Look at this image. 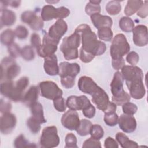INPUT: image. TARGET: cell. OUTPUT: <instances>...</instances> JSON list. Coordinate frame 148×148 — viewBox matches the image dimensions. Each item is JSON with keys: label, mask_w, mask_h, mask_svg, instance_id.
<instances>
[{"label": "cell", "mask_w": 148, "mask_h": 148, "mask_svg": "<svg viewBox=\"0 0 148 148\" xmlns=\"http://www.w3.org/2000/svg\"><path fill=\"white\" fill-rule=\"evenodd\" d=\"M12 109V104L8 102L5 101L2 98L1 99L0 102V111L2 113L10 112Z\"/></svg>", "instance_id": "obj_52"}, {"label": "cell", "mask_w": 148, "mask_h": 148, "mask_svg": "<svg viewBox=\"0 0 148 148\" xmlns=\"http://www.w3.org/2000/svg\"><path fill=\"white\" fill-rule=\"evenodd\" d=\"M82 112H83V114H84V116L85 117L91 119V118H92L95 116V108L92 104H91L88 107L83 109Z\"/></svg>", "instance_id": "obj_51"}, {"label": "cell", "mask_w": 148, "mask_h": 148, "mask_svg": "<svg viewBox=\"0 0 148 148\" xmlns=\"http://www.w3.org/2000/svg\"><path fill=\"white\" fill-rule=\"evenodd\" d=\"M81 36L77 32H74L69 36L63 39L60 46V50L67 60L76 59L79 57L78 50L80 43Z\"/></svg>", "instance_id": "obj_3"}, {"label": "cell", "mask_w": 148, "mask_h": 148, "mask_svg": "<svg viewBox=\"0 0 148 148\" xmlns=\"http://www.w3.org/2000/svg\"><path fill=\"white\" fill-rule=\"evenodd\" d=\"M80 71V66L77 63L62 62L59 65L58 75L61 78L65 77H76Z\"/></svg>", "instance_id": "obj_16"}, {"label": "cell", "mask_w": 148, "mask_h": 148, "mask_svg": "<svg viewBox=\"0 0 148 148\" xmlns=\"http://www.w3.org/2000/svg\"><path fill=\"white\" fill-rule=\"evenodd\" d=\"M20 72V67L17 64L13 58L5 57L1 63V79L12 80L17 77Z\"/></svg>", "instance_id": "obj_5"}, {"label": "cell", "mask_w": 148, "mask_h": 148, "mask_svg": "<svg viewBox=\"0 0 148 148\" xmlns=\"http://www.w3.org/2000/svg\"><path fill=\"white\" fill-rule=\"evenodd\" d=\"M43 21L38 16H36L35 18L32 21V22L29 25L31 29L35 31H39L43 27Z\"/></svg>", "instance_id": "obj_44"}, {"label": "cell", "mask_w": 148, "mask_h": 148, "mask_svg": "<svg viewBox=\"0 0 148 148\" xmlns=\"http://www.w3.org/2000/svg\"><path fill=\"white\" fill-rule=\"evenodd\" d=\"M118 123L120 128L126 133H131L136 128V120L132 115L121 114L118 119Z\"/></svg>", "instance_id": "obj_17"}, {"label": "cell", "mask_w": 148, "mask_h": 148, "mask_svg": "<svg viewBox=\"0 0 148 148\" xmlns=\"http://www.w3.org/2000/svg\"><path fill=\"white\" fill-rule=\"evenodd\" d=\"M121 75L123 79L125 80V83L143 80V79L142 69L136 66L124 65L121 68Z\"/></svg>", "instance_id": "obj_10"}, {"label": "cell", "mask_w": 148, "mask_h": 148, "mask_svg": "<svg viewBox=\"0 0 148 148\" xmlns=\"http://www.w3.org/2000/svg\"><path fill=\"white\" fill-rule=\"evenodd\" d=\"M82 147H101V145L99 140L91 137L84 142Z\"/></svg>", "instance_id": "obj_46"}, {"label": "cell", "mask_w": 148, "mask_h": 148, "mask_svg": "<svg viewBox=\"0 0 148 148\" xmlns=\"http://www.w3.org/2000/svg\"><path fill=\"white\" fill-rule=\"evenodd\" d=\"M118 119L119 117L115 112L105 113L104 121L108 126L113 127L116 125L118 123Z\"/></svg>", "instance_id": "obj_33"}, {"label": "cell", "mask_w": 148, "mask_h": 148, "mask_svg": "<svg viewBox=\"0 0 148 148\" xmlns=\"http://www.w3.org/2000/svg\"><path fill=\"white\" fill-rule=\"evenodd\" d=\"M36 16L35 13L32 11H25L21 14V20L24 23L29 25Z\"/></svg>", "instance_id": "obj_42"}, {"label": "cell", "mask_w": 148, "mask_h": 148, "mask_svg": "<svg viewBox=\"0 0 148 148\" xmlns=\"http://www.w3.org/2000/svg\"><path fill=\"white\" fill-rule=\"evenodd\" d=\"M133 42L138 46H146L148 43L147 27L144 25H138L134 28Z\"/></svg>", "instance_id": "obj_15"}, {"label": "cell", "mask_w": 148, "mask_h": 148, "mask_svg": "<svg viewBox=\"0 0 148 148\" xmlns=\"http://www.w3.org/2000/svg\"><path fill=\"white\" fill-rule=\"evenodd\" d=\"M53 104L55 109L58 112H64L66 110V103L64 99L62 97H58L53 100Z\"/></svg>", "instance_id": "obj_40"}, {"label": "cell", "mask_w": 148, "mask_h": 148, "mask_svg": "<svg viewBox=\"0 0 148 148\" xmlns=\"http://www.w3.org/2000/svg\"><path fill=\"white\" fill-rule=\"evenodd\" d=\"M116 139L123 148H135L138 147V143L136 142L130 140L129 138L122 132H118L116 135Z\"/></svg>", "instance_id": "obj_26"}, {"label": "cell", "mask_w": 148, "mask_h": 148, "mask_svg": "<svg viewBox=\"0 0 148 148\" xmlns=\"http://www.w3.org/2000/svg\"><path fill=\"white\" fill-rule=\"evenodd\" d=\"M29 84V79L27 77H22L17 81L15 84L16 87L21 92H24L25 88L27 87Z\"/></svg>", "instance_id": "obj_47"}, {"label": "cell", "mask_w": 148, "mask_h": 148, "mask_svg": "<svg viewBox=\"0 0 148 148\" xmlns=\"http://www.w3.org/2000/svg\"><path fill=\"white\" fill-rule=\"evenodd\" d=\"M8 50L9 54L12 58H17L21 55V50L20 47L14 43L8 46Z\"/></svg>", "instance_id": "obj_41"}, {"label": "cell", "mask_w": 148, "mask_h": 148, "mask_svg": "<svg viewBox=\"0 0 148 148\" xmlns=\"http://www.w3.org/2000/svg\"><path fill=\"white\" fill-rule=\"evenodd\" d=\"M91 20L97 29L105 27L111 28L113 23V21L110 17L101 15L99 13L91 16Z\"/></svg>", "instance_id": "obj_20"}, {"label": "cell", "mask_w": 148, "mask_h": 148, "mask_svg": "<svg viewBox=\"0 0 148 148\" xmlns=\"http://www.w3.org/2000/svg\"><path fill=\"white\" fill-rule=\"evenodd\" d=\"M27 124L31 132L33 134L38 133L40 130V124L32 117H29L27 120Z\"/></svg>", "instance_id": "obj_36"}, {"label": "cell", "mask_w": 148, "mask_h": 148, "mask_svg": "<svg viewBox=\"0 0 148 148\" xmlns=\"http://www.w3.org/2000/svg\"><path fill=\"white\" fill-rule=\"evenodd\" d=\"M59 42L51 38L48 34H45L43 38V42L40 49L37 52L41 57H46L54 54L57 51Z\"/></svg>", "instance_id": "obj_9"}, {"label": "cell", "mask_w": 148, "mask_h": 148, "mask_svg": "<svg viewBox=\"0 0 148 148\" xmlns=\"http://www.w3.org/2000/svg\"><path fill=\"white\" fill-rule=\"evenodd\" d=\"M61 121L62 125L71 131H76L80 121L77 112L71 109L68 110L62 115Z\"/></svg>", "instance_id": "obj_11"}, {"label": "cell", "mask_w": 148, "mask_h": 148, "mask_svg": "<svg viewBox=\"0 0 148 148\" xmlns=\"http://www.w3.org/2000/svg\"><path fill=\"white\" fill-rule=\"evenodd\" d=\"M92 125V124L90 121L87 119H82L80 121V124L76 130V132L80 136H86L90 134Z\"/></svg>", "instance_id": "obj_27"}, {"label": "cell", "mask_w": 148, "mask_h": 148, "mask_svg": "<svg viewBox=\"0 0 148 148\" xmlns=\"http://www.w3.org/2000/svg\"><path fill=\"white\" fill-rule=\"evenodd\" d=\"M65 147L77 148V138L72 133L68 134L65 136Z\"/></svg>", "instance_id": "obj_39"}, {"label": "cell", "mask_w": 148, "mask_h": 148, "mask_svg": "<svg viewBox=\"0 0 148 148\" xmlns=\"http://www.w3.org/2000/svg\"><path fill=\"white\" fill-rule=\"evenodd\" d=\"M16 36L20 39H24L28 35V30L23 25H18L14 30Z\"/></svg>", "instance_id": "obj_43"}, {"label": "cell", "mask_w": 148, "mask_h": 148, "mask_svg": "<svg viewBox=\"0 0 148 148\" xmlns=\"http://www.w3.org/2000/svg\"><path fill=\"white\" fill-rule=\"evenodd\" d=\"M0 90L2 95L11 99L14 90V84L12 80H3L1 83Z\"/></svg>", "instance_id": "obj_24"}, {"label": "cell", "mask_w": 148, "mask_h": 148, "mask_svg": "<svg viewBox=\"0 0 148 148\" xmlns=\"http://www.w3.org/2000/svg\"><path fill=\"white\" fill-rule=\"evenodd\" d=\"M31 43L32 47L35 48L37 52L39 50L41 47V39L40 36L34 33L31 35Z\"/></svg>", "instance_id": "obj_45"}, {"label": "cell", "mask_w": 148, "mask_h": 148, "mask_svg": "<svg viewBox=\"0 0 148 148\" xmlns=\"http://www.w3.org/2000/svg\"><path fill=\"white\" fill-rule=\"evenodd\" d=\"M30 109L32 114L31 117L33 119L38 121L40 124H43L46 122V120L44 117L43 107L41 103L36 102L30 106Z\"/></svg>", "instance_id": "obj_23"}, {"label": "cell", "mask_w": 148, "mask_h": 148, "mask_svg": "<svg viewBox=\"0 0 148 148\" xmlns=\"http://www.w3.org/2000/svg\"><path fill=\"white\" fill-rule=\"evenodd\" d=\"M41 95L49 99L54 100L62 97V91L52 81H43L39 83Z\"/></svg>", "instance_id": "obj_8"}, {"label": "cell", "mask_w": 148, "mask_h": 148, "mask_svg": "<svg viewBox=\"0 0 148 148\" xmlns=\"http://www.w3.org/2000/svg\"><path fill=\"white\" fill-rule=\"evenodd\" d=\"M143 3L142 1H128L124 9V13L127 16H130L137 12Z\"/></svg>", "instance_id": "obj_25"}, {"label": "cell", "mask_w": 148, "mask_h": 148, "mask_svg": "<svg viewBox=\"0 0 148 148\" xmlns=\"http://www.w3.org/2000/svg\"><path fill=\"white\" fill-rule=\"evenodd\" d=\"M90 134L92 138L99 140L103 136L104 131L101 125L98 124H92Z\"/></svg>", "instance_id": "obj_35"}, {"label": "cell", "mask_w": 148, "mask_h": 148, "mask_svg": "<svg viewBox=\"0 0 148 148\" xmlns=\"http://www.w3.org/2000/svg\"><path fill=\"white\" fill-rule=\"evenodd\" d=\"M21 56L26 61L32 60L35 56L32 47L25 46L21 50Z\"/></svg>", "instance_id": "obj_34"}, {"label": "cell", "mask_w": 148, "mask_h": 148, "mask_svg": "<svg viewBox=\"0 0 148 148\" xmlns=\"http://www.w3.org/2000/svg\"><path fill=\"white\" fill-rule=\"evenodd\" d=\"M110 90L112 93V101L116 105H123L130 102L131 96L123 89V78L120 72L114 73L110 83Z\"/></svg>", "instance_id": "obj_2"}, {"label": "cell", "mask_w": 148, "mask_h": 148, "mask_svg": "<svg viewBox=\"0 0 148 148\" xmlns=\"http://www.w3.org/2000/svg\"><path fill=\"white\" fill-rule=\"evenodd\" d=\"M44 69L45 72L50 76L58 74L59 66L57 63V57L55 54L45 58Z\"/></svg>", "instance_id": "obj_19"}, {"label": "cell", "mask_w": 148, "mask_h": 148, "mask_svg": "<svg viewBox=\"0 0 148 148\" xmlns=\"http://www.w3.org/2000/svg\"><path fill=\"white\" fill-rule=\"evenodd\" d=\"M1 27L3 25L10 26L15 23L16 20V16L13 11L4 8L1 10Z\"/></svg>", "instance_id": "obj_22"}, {"label": "cell", "mask_w": 148, "mask_h": 148, "mask_svg": "<svg viewBox=\"0 0 148 148\" xmlns=\"http://www.w3.org/2000/svg\"><path fill=\"white\" fill-rule=\"evenodd\" d=\"M60 143V138L57 134V129L55 126L45 127L42 132L40 139V147L51 148L57 147Z\"/></svg>", "instance_id": "obj_6"}, {"label": "cell", "mask_w": 148, "mask_h": 148, "mask_svg": "<svg viewBox=\"0 0 148 148\" xmlns=\"http://www.w3.org/2000/svg\"><path fill=\"white\" fill-rule=\"evenodd\" d=\"M68 25L66 22L62 19H58L50 27L47 34L51 38L59 42L61 37L66 33Z\"/></svg>", "instance_id": "obj_13"}, {"label": "cell", "mask_w": 148, "mask_h": 148, "mask_svg": "<svg viewBox=\"0 0 148 148\" xmlns=\"http://www.w3.org/2000/svg\"><path fill=\"white\" fill-rule=\"evenodd\" d=\"M70 14L69 10L64 6L56 8L52 5L44 6L41 11V18L43 21H49L53 19H62Z\"/></svg>", "instance_id": "obj_7"}, {"label": "cell", "mask_w": 148, "mask_h": 148, "mask_svg": "<svg viewBox=\"0 0 148 148\" xmlns=\"http://www.w3.org/2000/svg\"><path fill=\"white\" fill-rule=\"evenodd\" d=\"M75 32L80 34L82 38V49L85 51L94 56L103 54L106 49L105 44L97 39L95 32L91 31L87 24H81L75 29Z\"/></svg>", "instance_id": "obj_1"}, {"label": "cell", "mask_w": 148, "mask_h": 148, "mask_svg": "<svg viewBox=\"0 0 148 148\" xmlns=\"http://www.w3.org/2000/svg\"><path fill=\"white\" fill-rule=\"evenodd\" d=\"M126 85L130 91V96L133 98L140 99L145 96L146 90L143 85V80L127 82Z\"/></svg>", "instance_id": "obj_18"}, {"label": "cell", "mask_w": 148, "mask_h": 148, "mask_svg": "<svg viewBox=\"0 0 148 148\" xmlns=\"http://www.w3.org/2000/svg\"><path fill=\"white\" fill-rule=\"evenodd\" d=\"M14 146L15 147H36V145L34 143L29 142L22 134L18 136L14 141Z\"/></svg>", "instance_id": "obj_32"}, {"label": "cell", "mask_w": 148, "mask_h": 148, "mask_svg": "<svg viewBox=\"0 0 148 148\" xmlns=\"http://www.w3.org/2000/svg\"><path fill=\"white\" fill-rule=\"evenodd\" d=\"M90 100L85 95H72L67 98L66 105L71 110H83L91 105Z\"/></svg>", "instance_id": "obj_12"}, {"label": "cell", "mask_w": 148, "mask_h": 148, "mask_svg": "<svg viewBox=\"0 0 148 148\" xmlns=\"http://www.w3.org/2000/svg\"><path fill=\"white\" fill-rule=\"evenodd\" d=\"M61 83L63 87L66 88H72L75 83V77H65L61 78Z\"/></svg>", "instance_id": "obj_49"}, {"label": "cell", "mask_w": 148, "mask_h": 148, "mask_svg": "<svg viewBox=\"0 0 148 148\" xmlns=\"http://www.w3.org/2000/svg\"><path fill=\"white\" fill-rule=\"evenodd\" d=\"M127 61L132 66H135L137 64L139 60V57L138 54L135 51H131L128 54L126 57Z\"/></svg>", "instance_id": "obj_48"}, {"label": "cell", "mask_w": 148, "mask_h": 148, "mask_svg": "<svg viewBox=\"0 0 148 148\" xmlns=\"http://www.w3.org/2000/svg\"><path fill=\"white\" fill-rule=\"evenodd\" d=\"M104 146L106 148H117L119 145L116 140L111 137H108L105 140Z\"/></svg>", "instance_id": "obj_55"}, {"label": "cell", "mask_w": 148, "mask_h": 148, "mask_svg": "<svg viewBox=\"0 0 148 148\" xmlns=\"http://www.w3.org/2000/svg\"><path fill=\"white\" fill-rule=\"evenodd\" d=\"M80 60L84 62V63H88L91 62L94 58L95 57L94 56H93L91 54H90L86 51H85L84 50H83L82 48L80 49V56H79Z\"/></svg>", "instance_id": "obj_50"}, {"label": "cell", "mask_w": 148, "mask_h": 148, "mask_svg": "<svg viewBox=\"0 0 148 148\" xmlns=\"http://www.w3.org/2000/svg\"><path fill=\"white\" fill-rule=\"evenodd\" d=\"M130 50V46L123 34H117L113 38L110 48V54L112 59L119 58L127 54Z\"/></svg>", "instance_id": "obj_4"}, {"label": "cell", "mask_w": 148, "mask_h": 148, "mask_svg": "<svg viewBox=\"0 0 148 148\" xmlns=\"http://www.w3.org/2000/svg\"><path fill=\"white\" fill-rule=\"evenodd\" d=\"M98 35L99 39L105 41H110L113 38V32L110 27H102L98 29Z\"/></svg>", "instance_id": "obj_31"}, {"label": "cell", "mask_w": 148, "mask_h": 148, "mask_svg": "<svg viewBox=\"0 0 148 148\" xmlns=\"http://www.w3.org/2000/svg\"><path fill=\"white\" fill-rule=\"evenodd\" d=\"M86 13L89 16H92L96 13H99L101 12V7L98 4H95L90 1L87 4L85 8Z\"/></svg>", "instance_id": "obj_37"}, {"label": "cell", "mask_w": 148, "mask_h": 148, "mask_svg": "<svg viewBox=\"0 0 148 148\" xmlns=\"http://www.w3.org/2000/svg\"><path fill=\"white\" fill-rule=\"evenodd\" d=\"M20 1H2L1 3H3L5 6L9 5L13 8H17L20 6Z\"/></svg>", "instance_id": "obj_56"}, {"label": "cell", "mask_w": 148, "mask_h": 148, "mask_svg": "<svg viewBox=\"0 0 148 148\" xmlns=\"http://www.w3.org/2000/svg\"><path fill=\"white\" fill-rule=\"evenodd\" d=\"M16 123L17 119L13 114L10 112L3 113L0 120L1 132L3 134H10L16 127Z\"/></svg>", "instance_id": "obj_14"}, {"label": "cell", "mask_w": 148, "mask_h": 148, "mask_svg": "<svg viewBox=\"0 0 148 148\" xmlns=\"http://www.w3.org/2000/svg\"><path fill=\"white\" fill-rule=\"evenodd\" d=\"M112 64L113 68L116 70H119L121 69L125 65V61L123 57L119 58L112 59Z\"/></svg>", "instance_id": "obj_53"}, {"label": "cell", "mask_w": 148, "mask_h": 148, "mask_svg": "<svg viewBox=\"0 0 148 148\" xmlns=\"http://www.w3.org/2000/svg\"><path fill=\"white\" fill-rule=\"evenodd\" d=\"M15 36L14 31L10 29H7L1 33V42L2 44L9 46L13 43Z\"/></svg>", "instance_id": "obj_28"}, {"label": "cell", "mask_w": 148, "mask_h": 148, "mask_svg": "<svg viewBox=\"0 0 148 148\" xmlns=\"http://www.w3.org/2000/svg\"><path fill=\"white\" fill-rule=\"evenodd\" d=\"M148 14V6H147V1H145L143 2V3L139 10L137 12V15L141 18H145L147 17Z\"/></svg>", "instance_id": "obj_54"}, {"label": "cell", "mask_w": 148, "mask_h": 148, "mask_svg": "<svg viewBox=\"0 0 148 148\" xmlns=\"http://www.w3.org/2000/svg\"><path fill=\"white\" fill-rule=\"evenodd\" d=\"M122 109L124 114L132 115V116L138 110L137 106L135 104L130 102H127L124 103L123 105Z\"/></svg>", "instance_id": "obj_38"}, {"label": "cell", "mask_w": 148, "mask_h": 148, "mask_svg": "<svg viewBox=\"0 0 148 148\" xmlns=\"http://www.w3.org/2000/svg\"><path fill=\"white\" fill-rule=\"evenodd\" d=\"M121 6L119 1H109L106 6V12L110 15H116L121 11Z\"/></svg>", "instance_id": "obj_30"}, {"label": "cell", "mask_w": 148, "mask_h": 148, "mask_svg": "<svg viewBox=\"0 0 148 148\" xmlns=\"http://www.w3.org/2000/svg\"><path fill=\"white\" fill-rule=\"evenodd\" d=\"M39 88L38 86H32L29 87L26 93L24 95L22 101L27 106L30 107L36 102L38 98Z\"/></svg>", "instance_id": "obj_21"}, {"label": "cell", "mask_w": 148, "mask_h": 148, "mask_svg": "<svg viewBox=\"0 0 148 148\" xmlns=\"http://www.w3.org/2000/svg\"><path fill=\"white\" fill-rule=\"evenodd\" d=\"M119 27L122 31L125 32H130L132 31L134 28V23L130 17H123L119 20Z\"/></svg>", "instance_id": "obj_29"}]
</instances>
